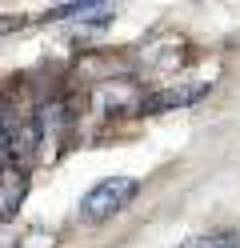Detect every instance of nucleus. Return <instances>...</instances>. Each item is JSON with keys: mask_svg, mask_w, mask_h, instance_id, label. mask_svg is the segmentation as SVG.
Wrapping results in <instances>:
<instances>
[{"mask_svg": "<svg viewBox=\"0 0 240 248\" xmlns=\"http://www.w3.org/2000/svg\"><path fill=\"white\" fill-rule=\"evenodd\" d=\"M204 96H208V84H176V88H160V92H152V96L140 100V112H148V116H156V112H172V108H188V104H196V100H204Z\"/></svg>", "mask_w": 240, "mask_h": 248, "instance_id": "nucleus-2", "label": "nucleus"}, {"mask_svg": "<svg viewBox=\"0 0 240 248\" xmlns=\"http://www.w3.org/2000/svg\"><path fill=\"white\" fill-rule=\"evenodd\" d=\"M12 28H20V16H0V32H12Z\"/></svg>", "mask_w": 240, "mask_h": 248, "instance_id": "nucleus-5", "label": "nucleus"}, {"mask_svg": "<svg viewBox=\"0 0 240 248\" xmlns=\"http://www.w3.org/2000/svg\"><path fill=\"white\" fill-rule=\"evenodd\" d=\"M20 196H24V172H16V168H4V172H0V220L16 212Z\"/></svg>", "mask_w": 240, "mask_h": 248, "instance_id": "nucleus-3", "label": "nucleus"}, {"mask_svg": "<svg viewBox=\"0 0 240 248\" xmlns=\"http://www.w3.org/2000/svg\"><path fill=\"white\" fill-rule=\"evenodd\" d=\"M180 248H240V232L224 228V232H204V236H188Z\"/></svg>", "mask_w": 240, "mask_h": 248, "instance_id": "nucleus-4", "label": "nucleus"}, {"mask_svg": "<svg viewBox=\"0 0 240 248\" xmlns=\"http://www.w3.org/2000/svg\"><path fill=\"white\" fill-rule=\"evenodd\" d=\"M136 188L140 184L132 176H108V180H100L96 188L84 192V200H80V220L84 224H100V220H108V216H116L124 204H132Z\"/></svg>", "mask_w": 240, "mask_h": 248, "instance_id": "nucleus-1", "label": "nucleus"}]
</instances>
